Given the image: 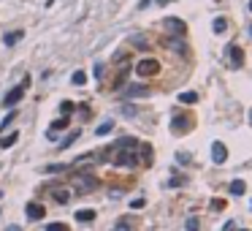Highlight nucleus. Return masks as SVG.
Here are the masks:
<instances>
[{
  "label": "nucleus",
  "mask_w": 252,
  "mask_h": 231,
  "mask_svg": "<svg viewBox=\"0 0 252 231\" xmlns=\"http://www.w3.org/2000/svg\"><path fill=\"white\" fill-rule=\"evenodd\" d=\"M98 188V180L92 174H73V193L84 196V193H92Z\"/></svg>",
  "instance_id": "obj_1"
},
{
  "label": "nucleus",
  "mask_w": 252,
  "mask_h": 231,
  "mask_svg": "<svg viewBox=\"0 0 252 231\" xmlns=\"http://www.w3.org/2000/svg\"><path fill=\"white\" fill-rule=\"evenodd\" d=\"M158 71H160L158 60H141V63L136 65V74H138V77H155Z\"/></svg>",
  "instance_id": "obj_2"
},
{
  "label": "nucleus",
  "mask_w": 252,
  "mask_h": 231,
  "mask_svg": "<svg viewBox=\"0 0 252 231\" xmlns=\"http://www.w3.org/2000/svg\"><path fill=\"white\" fill-rule=\"evenodd\" d=\"M22 95H24V84H19V87L8 90V95L3 98V106H14V103L22 101Z\"/></svg>",
  "instance_id": "obj_3"
},
{
  "label": "nucleus",
  "mask_w": 252,
  "mask_h": 231,
  "mask_svg": "<svg viewBox=\"0 0 252 231\" xmlns=\"http://www.w3.org/2000/svg\"><path fill=\"white\" fill-rule=\"evenodd\" d=\"M225 158H228L225 144L223 142H214V144H211V160H214V163H225Z\"/></svg>",
  "instance_id": "obj_4"
},
{
  "label": "nucleus",
  "mask_w": 252,
  "mask_h": 231,
  "mask_svg": "<svg viewBox=\"0 0 252 231\" xmlns=\"http://www.w3.org/2000/svg\"><path fill=\"white\" fill-rule=\"evenodd\" d=\"M228 54H230V65H233V68H241V65H244V52H241V47L230 44V47H228Z\"/></svg>",
  "instance_id": "obj_5"
},
{
  "label": "nucleus",
  "mask_w": 252,
  "mask_h": 231,
  "mask_svg": "<svg viewBox=\"0 0 252 231\" xmlns=\"http://www.w3.org/2000/svg\"><path fill=\"white\" fill-rule=\"evenodd\" d=\"M125 95H128V98H144V95H149V87H144V84H130V87L125 90Z\"/></svg>",
  "instance_id": "obj_6"
},
{
  "label": "nucleus",
  "mask_w": 252,
  "mask_h": 231,
  "mask_svg": "<svg viewBox=\"0 0 252 231\" xmlns=\"http://www.w3.org/2000/svg\"><path fill=\"white\" fill-rule=\"evenodd\" d=\"M165 27H168L171 30V33H176V36H184V30H187V27H184V22H182V19H165Z\"/></svg>",
  "instance_id": "obj_7"
},
{
  "label": "nucleus",
  "mask_w": 252,
  "mask_h": 231,
  "mask_svg": "<svg viewBox=\"0 0 252 231\" xmlns=\"http://www.w3.org/2000/svg\"><path fill=\"white\" fill-rule=\"evenodd\" d=\"M44 215H46V212H44V207H41V204H27V218H33V220H41Z\"/></svg>",
  "instance_id": "obj_8"
},
{
  "label": "nucleus",
  "mask_w": 252,
  "mask_h": 231,
  "mask_svg": "<svg viewBox=\"0 0 252 231\" xmlns=\"http://www.w3.org/2000/svg\"><path fill=\"white\" fill-rule=\"evenodd\" d=\"M52 199H54L57 204H65V202L70 199V193H68L65 188H52Z\"/></svg>",
  "instance_id": "obj_9"
},
{
  "label": "nucleus",
  "mask_w": 252,
  "mask_h": 231,
  "mask_svg": "<svg viewBox=\"0 0 252 231\" xmlns=\"http://www.w3.org/2000/svg\"><path fill=\"white\" fill-rule=\"evenodd\" d=\"M65 125H68V117H60V120H54V123H52V128H49V139H52L54 133H57V130H63Z\"/></svg>",
  "instance_id": "obj_10"
},
{
  "label": "nucleus",
  "mask_w": 252,
  "mask_h": 231,
  "mask_svg": "<svg viewBox=\"0 0 252 231\" xmlns=\"http://www.w3.org/2000/svg\"><path fill=\"white\" fill-rule=\"evenodd\" d=\"M244 190H247L244 180H233V182H230V193H233V196H241Z\"/></svg>",
  "instance_id": "obj_11"
},
{
  "label": "nucleus",
  "mask_w": 252,
  "mask_h": 231,
  "mask_svg": "<svg viewBox=\"0 0 252 231\" xmlns=\"http://www.w3.org/2000/svg\"><path fill=\"white\" fill-rule=\"evenodd\" d=\"M76 220H82V223L95 220V209H79V212H76Z\"/></svg>",
  "instance_id": "obj_12"
},
{
  "label": "nucleus",
  "mask_w": 252,
  "mask_h": 231,
  "mask_svg": "<svg viewBox=\"0 0 252 231\" xmlns=\"http://www.w3.org/2000/svg\"><path fill=\"white\" fill-rule=\"evenodd\" d=\"M22 36H24L22 30H17V33H6V38H3V41H6V47H14V44H17Z\"/></svg>",
  "instance_id": "obj_13"
},
{
  "label": "nucleus",
  "mask_w": 252,
  "mask_h": 231,
  "mask_svg": "<svg viewBox=\"0 0 252 231\" xmlns=\"http://www.w3.org/2000/svg\"><path fill=\"white\" fill-rule=\"evenodd\" d=\"M17 136H19V133H8V136H3V139H0V147H14V144H17Z\"/></svg>",
  "instance_id": "obj_14"
},
{
  "label": "nucleus",
  "mask_w": 252,
  "mask_h": 231,
  "mask_svg": "<svg viewBox=\"0 0 252 231\" xmlns=\"http://www.w3.org/2000/svg\"><path fill=\"white\" fill-rule=\"evenodd\" d=\"M211 27H214V33H225V30H228V22H225V17H217Z\"/></svg>",
  "instance_id": "obj_15"
},
{
  "label": "nucleus",
  "mask_w": 252,
  "mask_h": 231,
  "mask_svg": "<svg viewBox=\"0 0 252 231\" xmlns=\"http://www.w3.org/2000/svg\"><path fill=\"white\" fill-rule=\"evenodd\" d=\"M79 136H82V133H79V130H73V133H68V139H65V142L60 144V147H63V150H68V147H70V144H73V142H76Z\"/></svg>",
  "instance_id": "obj_16"
},
{
  "label": "nucleus",
  "mask_w": 252,
  "mask_h": 231,
  "mask_svg": "<svg viewBox=\"0 0 252 231\" xmlns=\"http://www.w3.org/2000/svg\"><path fill=\"white\" fill-rule=\"evenodd\" d=\"M179 101H182V103H195V101H198V93H182V95H179Z\"/></svg>",
  "instance_id": "obj_17"
},
{
  "label": "nucleus",
  "mask_w": 252,
  "mask_h": 231,
  "mask_svg": "<svg viewBox=\"0 0 252 231\" xmlns=\"http://www.w3.org/2000/svg\"><path fill=\"white\" fill-rule=\"evenodd\" d=\"M14 117H17V112H8V114H6V120H3V123H0V130H6L8 125L14 123Z\"/></svg>",
  "instance_id": "obj_18"
},
{
  "label": "nucleus",
  "mask_w": 252,
  "mask_h": 231,
  "mask_svg": "<svg viewBox=\"0 0 252 231\" xmlns=\"http://www.w3.org/2000/svg\"><path fill=\"white\" fill-rule=\"evenodd\" d=\"M187 125H190V123H187L184 117H176V120H174V130H184Z\"/></svg>",
  "instance_id": "obj_19"
},
{
  "label": "nucleus",
  "mask_w": 252,
  "mask_h": 231,
  "mask_svg": "<svg viewBox=\"0 0 252 231\" xmlns=\"http://www.w3.org/2000/svg\"><path fill=\"white\" fill-rule=\"evenodd\" d=\"M46 231H70V229H68L65 223H49V226H46Z\"/></svg>",
  "instance_id": "obj_20"
},
{
  "label": "nucleus",
  "mask_w": 252,
  "mask_h": 231,
  "mask_svg": "<svg viewBox=\"0 0 252 231\" xmlns=\"http://www.w3.org/2000/svg\"><path fill=\"white\" fill-rule=\"evenodd\" d=\"M84 82H87V77H84V71H76V74H73V84H79V87H82Z\"/></svg>",
  "instance_id": "obj_21"
},
{
  "label": "nucleus",
  "mask_w": 252,
  "mask_h": 231,
  "mask_svg": "<svg viewBox=\"0 0 252 231\" xmlns=\"http://www.w3.org/2000/svg\"><path fill=\"white\" fill-rule=\"evenodd\" d=\"M44 172H46V174H57V172H65V166H63V163H54V166H46Z\"/></svg>",
  "instance_id": "obj_22"
},
{
  "label": "nucleus",
  "mask_w": 252,
  "mask_h": 231,
  "mask_svg": "<svg viewBox=\"0 0 252 231\" xmlns=\"http://www.w3.org/2000/svg\"><path fill=\"white\" fill-rule=\"evenodd\" d=\"M112 125H114L112 120H106V123L100 125V128H98V136H103V133H109V130H112Z\"/></svg>",
  "instance_id": "obj_23"
},
{
  "label": "nucleus",
  "mask_w": 252,
  "mask_h": 231,
  "mask_svg": "<svg viewBox=\"0 0 252 231\" xmlns=\"http://www.w3.org/2000/svg\"><path fill=\"white\" fill-rule=\"evenodd\" d=\"M117 231H133V229H130V220H128V218H122V220L117 223Z\"/></svg>",
  "instance_id": "obj_24"
},
{
  "label": "nucleus",
  "mask_w": 252,
  "mask_h": 231,
  "mask_svg": "<svg viewBox=\"0 0 252 231\" xmlns=\"http://www.w3.org/2000/svg\"><path fill=\"white\" fill-rule=\"evenodd\" d=\"M223 207H225V202H223V199H214V202H211V209H214V212H220Z\"/></svg>",
  "instance_id": "obj_25"
},
{
  "label": "nucleus",
  "mask_w": 252,
  "mask_h": 231,
  "mask_svg": "<svg viewBox=\"0 0 252 231\" xmlns=\"http://www.w3.org/2000/svg\"><path fill=\"white\" fill-rule=\"evenodd\" d=\"M187 231H198V220H195V218L187 220Z\"/></svg>",
  "instance_id": "obj_26"
},
{
  "label": "nucleus",
  "mask_w": 252,
  "mask_h": 231,
  "mask_svg": "<svg viewBox=\"0 0 252 231\" xmlns=\"http://www.w3.org/2000/svg\"><path fill=\"white\" fill-rule=\"evenodd\" d=\"M130 41H133L136 47H147V41H144V38H141V36H133V38H130Z\"/></svg>",
  "instance_id": "obj_27"
},
{
  "label": "nucleus",
  "mask_w": 252,
  "mask_h": 231,
  "mask_svg": "<svg viewBox=\"0 0 252 231\" xmlns=\"http://www.w3.org/2000/svg\"><path fill=\"white\" fill-rule=\"evenodd\" d=\"M60 109H63V117H68V112H70V109H73V103H68V101H65L63 106H60Z\"/></svg>",
  "instance_id": "obj_28"
},
{
  "label": "nucleus",
  "mask_w": 252,
  "mask_h": 231,
  "mask_svg": "<svg viewBox=\"0 0 252 231\" xmlns=\"http://www.w3.org/2000/svg\"><path fill=\"white\" fill-rule=\"evenodd\" d=\"M130 207H133V209H141V207H144V199H136V202H130Z\"/></svg>",
  "instance_id": "obj_29"
},
{
  "label": "nucleus",
  "mask_w": 252,
  "mask_h": 231,
  "mask_svg": "<svg viewBox=\"0 0 252 231\" xmlns=\"http://www.w3.org/2000/svg\"><path fill=\"white\" fill-rule=\"evenodd\" d=\"M8 231H22V229H19V226H11V229H8Z\"/></svg>",
  "instance_id": "obj_30"
},
{
  "label": "nucleus",
  "mask_w": 252,
  "mask_h": 231,
  "mask_svg": "<svg viewBox=\"0 0 252 231\" xmlns=\"http://www.w3.org/2000/svg\"><path fill=\"white\" fill-rule=\"evenodd\" d=\"M155 3H171V0H155Z\"/></svg>",
  "instance_id": "obj_31"
},
{
  "label": "nucleus",
  "mask_w": 252,
  "mask_h": 231,
  "mask_svg": "<svg viewBox=\"0 0 252 231\" xmlns=\"http://www.w3.org/2000/svg\"><path fill=\"white\" fill-rule=\"evenodd\" d=\"M250 11H252V0H250Z\"/></svg>",
  "instance_id": "obj_32"
},
{
  "label": "nucleus",
  "mask_w": 252,
  "mask_h": 231,
  "mask_svg": "<svg viewBox=\"0 0 252 231\" xmlns=\"http://www.w3.org/2000/svg\"><path fill=\"white\" fill-rule=\"evenodd\" d=\"M236 231H247V229H236Z\"/></svg>",
  "instance_id": "obj_33"
},
{
  "label": "nucleus",
  "mask_w": 252,
  "mask_h": 231,
  "mask_svg": "<svg viewBox=\"0 0 252 231\" xmlns=\"http://www.w3.org/2000/svg\"><path fill=\"white\" fill-rule=\"evenodd\" d=\"M250 123H252V112H250Z\"/></svg>",
  "instance_id": "obj_34"
},
{
  "label": "nucleus",
  "mask_w": 252,
  "mask_h": 231,
  "mask_svg": "<svg viewBox=\"0 0 252 231\" xmlns=\"http://www.w3.org/2000/svg\"><path fill=\"white\" fill-rule=\"evenodd\" d=\"M250 36H252V27H250Z\"/></svg>",
  "instance_id": "obj_35"
}]
</instances>
